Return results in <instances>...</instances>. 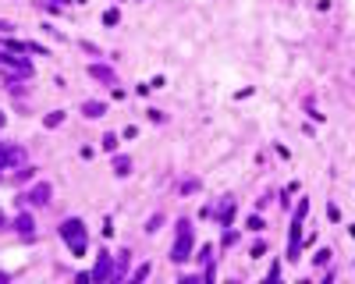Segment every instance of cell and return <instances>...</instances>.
<instances>
[{"label": "cell", "mask_w": 355, "mask_h": 284, "mask_svg": "<svg viewBox=\"0 0 355 284\" xmlns=\"http://www.w3.org/2000/svg\"><path fill=\"white\" fill-rule=\"evenodd\" d=\"M61 238L71 245L75 256H86V227H82V220H78V217H71V220L61 224Z\"/></svg>", "instance_id": "obj_1"}, {"label": "cell", "mask_w": 355, "mask_h": 284, "mask_svg": "<svg viewBox=\"0 0 355 284\" xmlns=\"http://www.w3.org/2000/svg\"><path fill=\"white\" fill-rule=\"evenodd\" d=\"M188 256H192V224L181 220L178 224V241H174V249H171V259L174 263H185Z\"/></svg>", "instance_id": "obj_2"}, {"label": "cell", "mask_w": 355, "mask_h": 284, "mask_svg": "<svg viewBox=\"0 0 355 284\" xmlns=\"http://www.w3.org/2000/svg\"><path fill=\"white\" fill-rule=\"evenodd\" d=\"M22 160H25V149L22 146H0V167H4V164H22Z\"/></svg>", "instance_id": "obj_3"}, {"label": "cell", "mask_w": 355, "mask_h": 284, "mask_svg": "<svg viewBox=\"0 0 355 284\" xmlns=\"http://www.w3.org/2000/svg\"><path fill=\"white\" fill-rule=\"evenodd\" d=\"M25 202H32V206H47V202H50V185L43 181V185H36L29 195H22Z\"/></svg>", "instance_id": "obj_4"}, {"label": "cell", "mask_w": 355, "mask_h": 284, "mask_svg": "<svg viewBox=\"0 0 355 284\" xmlns=\"http://www.w3.org/2000/svg\"><path fill=\"white\" fill-rule=\"evenodd\" d=\"M93 277H96V280H110V277H114V270H110V256H107V252H100V259H96V270H93Z\"/></svg>", "instance_id": "obj_5"}, {"label": "cell", "mask_w": 355, "mask_h": 284, "mask_svg": "<svg viewBox=\"0 0 355 284\" xmlns=\"http://www.w3.org/2000/svg\"><path fill=\"white\" fill-rule=\"evenodd\" d=\"M15 231H18V234H25V238H32V231H36V220H32L29 213H18V217H15Z\"/></svg>", "instance_id": "obj_6"}, {"label": "cell", "mask_w": 355, "mask_h": 284, "mask_svg": "<svg viewBox=\"0 0 355 284\" xmlns=\"http://www.w3.org/2000/svg\"><path fill=\"white\" fill-rule=\"evenodd\" d=\"M82 114H86V117H103V114H107V107H103V103H96V100H86V103H82Z\"/></svg>", "instance_id": "obj_7"}, {"label": "cell", "mask_w": 355, "mask_h": 284, "mask_svg": "<svg viewBox=\"0 0 355 284\" xmlns=\"http://www.w3.org/2000/svg\"><path fill=\"white\" fill-rule=\"evenodd\" d=\"M89 75H93V78H100V82H114V71H110V68H100V64H93V68H89Z\"/></svg>", "instance_id": "obj_8"}, {"label": "cell", "mask_w": 355, "mask_h": 284, "mask_svg": "<svg viewBox=\"0 0 355 284\" xmlns=\"http://www.w3.org/2000/svg\"><path fill=\"white\" fill-rule=\"evenodd\" d=\"M231 213H234V202L227 199V202H224V206L217 210V220H220V224H231Z\"/></svg>", "instance_id": "obj_9"}, {"label": "cell", "mask_w": 355, "mask_h": 284, "mask_svg": "<svg viewBox=\"0 0 355 284\" xmlns=\"http://www.w3.org/2000/svg\"><path fill=\"white\" fill-rule=\"evenodd\" d=\"M114 171H117V174H128V171H132V160H128V156H114Z\"/></svg>", "instance_id": "obj_10"}, {"label": "cell", "mask_w": 355, "mask_h": 284, "mask_svg": "<svg viewBox=\"0 0 355 284\" xmlns=\"http://www.w3.org/2000/svg\"><path fill=\"white\" fill-rule=\"evenodd\" d=\"M61 121H64V110H54V114H47V125H50V128H57Z\"/></svg>", "instance_id": "obj_11"}, {"label": "cell", "mask_w": 355, "mask_h": 284, "mask_svg": "<svg viewBox=\"0 0 355 284\" xmlns=\"http://www.w3.org/2000/svg\"><path fill=\"white\" fill-rule=\"evenodd\" d=\"M103 149L114 153V149H117V135H103Z\"/></svg>", "instance_id": "obj_12"}, {"label": "cell", "mask_w": 355, "mask_h": 284, "mask_svg": "<svg viewBox=\"0 0 355 284\" xmlns=\"http://www.w3.org/2000/svg\"><path fill=\"white\" fill-rule=\"evenodd\" d=\"M249 231H263V220L259 217H249Z\"/></svg>", "instance_id": "obj_13"}, {"label": "cell", "mask_w": 355, "mask_h": 284, "mask_svg": "<svg viewBox=\"0 0 355 284\" xmlns=\"http://www.w3.org/2000/svg\"><path fill=\"white\" fill-rule=\"evenodd\" d=\"M8 32H11V25H8V22H0V36H8Z\"/></svg>", "instance_id": "obj_14"}, {"label": "cell", "mask_w": 355, "mask_h": 284, "mask_svg": "<svg viewBox=\"0 0 355 284\" xmlns=\"http://www.w3.org/2000/svg\"><path fill=\"white\" fill-rule=\"evenodd\" d=\"M47 4H54V8H64V4H68V0H47Z\"/></svg>", "instance_id": "obj_15"}, {"label": "cell", "mask_w": 355, "mask_h": 284, "mask_svg": "<svg viewBox=\"0 0 355 284\" xmlns=\"http://www.w3.org/2000/svg\"><path fill=\"white\" fill-rule=\"evenodd\" d=\"M0 227H8V217H4V213H0Z\"/></svg>", "instance_id": "obj_16"}, {"label": "cell", "mask_w": 355, "mask_h": 284, "mask_svg": "<svg viewBox=\"0 0 355 284\" xmlns=\"http://www.w3.org/2000/svg\"><path fill=\"white\" fill-rule=\"evenodd\" d=\"M4 121H8V117H4V114H0V128H4Z\"/></svg>", "instance_id": "obj_17"}]
</instances>
